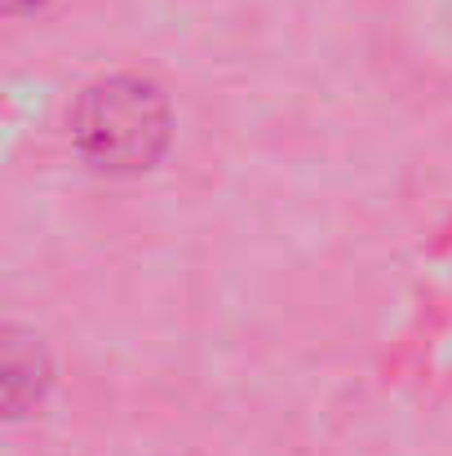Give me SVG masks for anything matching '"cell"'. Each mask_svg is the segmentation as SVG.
<instances>
[{"mask_svg": "<svg viewBox=\"0 0 452 456\" xmlns=\"http://www.w3.org/2000/svg\"><path fill=\"white\" fill-rule=\"evenodd\" d=\"M173 142V107L164 89L138 76L116 71L80 89L71 107V147L76 155L111 177H134L160 164Z\"/></svg>", "mask_w": 452, "mask_h": 456, "instance_id": "cell-1", "label": "cell"}, {"mask_svg": "<svg viewBox=\"0 0 452 456\" xmlns=\"http://www.w3.org/2000/svg\"><path fill=\"white\" fill-rule=\"evenodd\" d=\"M45 386H49L45 350L27 337H9V346H4V408H9V417L13 421L27 417L40 403Z\"/></svg>", "mask_w": 452, "mask_h": 456, "instance_id": "cell-2", "label": "cell"}, {"mask_svg": "<svg viewBox=\"0 0 452 456\" xmlns=\"http://www.w3.org/2000/svg\"><path fill=\"white\" fill-rule=\"evenodd\" d=\"M4 9H9L13 18H22V13H36V9H45V0H4Z\"/></svg>", "mask_w": 452, "mask_h": 456, "instance_id": "cell-3", "label": "cell"}, {"mask_svg": "<svg viewBox=\"0 0 452 456\" xmlns=\"http://www.w3.org/2000/svg\"><path fill=\"white\" fill-rule=\"evenodd\" d=\"M448 13H452V0H448Z\"/></svg>", "mask_w": 452, "mask_h": 456, "instance_id": "cell-4", "label": "cell"}]
</instances>
